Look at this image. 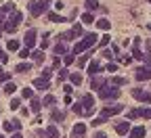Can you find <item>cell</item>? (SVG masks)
I'll return each instance as SVG.
<instances>
[{
  "instance_id": "cell-1",
  "label": "cell",
  "mask_w": 151,
  "mask_h": 138,
  "mask_svg": "<svg viewBox=\"0 0 151 138\" xmlns=\"http://www.w3.org/2000/svg\"><path fill=\"white\" fill-rule=\"evenodd\" d=\"M97 40H99L97 34H94V31H88V34H84V36H82V40H80V42H76V44H73V50H71V52H73V54H80V52L88 50V48H90L94 42H97Z\"/></svg>"
},
{
  "instance_id": "cell-2",
  "label": "cell",
  "mask_w": 151,
  "mask_h": 138,
  "mask_svg": "<svg viewBox=\"0 0 151 138\" xmlns=\"http://www.w3.org/2000/svg\"><path fill=\"white\" fill-rule=\"evenodd\" d=\"M120 94H122V92H120L118 86H103V88L99 90V96L105 98V101H113V98H118Z\"/></svg>"
},
{
  "instance_id": "cell-3",
  "label": "cell",
  "mask_w": 151,
  "mask_h": 138,
  "mask_svg": "<svg viewBox=\"0 0 151 138\" xmlns=\"http://www.w3.org/2000/svg\"><path fill=\"white\" fill-rule=\"evenodd\" d=\"M80 103H82L84 115H92V113H94V109H97V107H94V98H92V94H84Z\"/></svg>"
},
{
  "instance_id": "cell-4",
  "label": "cell",
  "mask_w": 151,
  "mask_h": 138,
  "mask_svg": "<svg viewBox=\"0 0 151 138\" xmlns=\"http://www.w3.org/2000/svg\"><path fill=\"white\" fill-rule=\"evenodd\" d=\"M46 11H48V6H46L44 0H40V2H29V15L32 17H40Z\"/></svg>"
},
{
  "instance_id": "cell-5",
  "label": "cell",
  "mask_w": 151,
  "mask_h": 138,
  "mask_svg": "<svg viewBox=\"0 0 151 138\" xmlns=\"http://www.w3.org/2000/svg\"><path fill=\"white\" fill-rule=\"evenodd\" d=\"M122 111H124V105H107V107H103V115H101V117L109 119V117L118 115V113H122Z\"/></svg>"
},
{
  "instance_id": "cell-6",
  "label": "cell",
  "mask_w": 151,
  "mask_h": 138,
  "mask_svg": "<svg viewBox=\"0 0 151 138\" xmlns=\"http://www.w3.org/2000/svg\"><path fill=\"white\" fill-rule=\"evenodd\" d=\"M132 96H134L137 101H141V103H151V92H147V90L134 88V90H132Z\"/></svg>"
},
{
  "instance_id": "cell-7",
  "label": "cell",
  "mask_w": 151,
  "mask_h": 138,
  "mask_svg": "<svg viewBox=\"0 0 151 138\" xmlns=\"http://www.w3.org/2000/svg\"><path fill=\"white\" fill-rule=\"evenodd\" d=\"M36 36H38V31H36L34 27L25 31V38H23V42H25V48H34V46H36Z\"/></svg>"
},
{
  "instance_id": "cell-8",
  "label": "cell",
  "mask_w": 151,
  "mask_h": 138,
  "mask_svg": "<svg viewBox=\"0 0 151 138\" xmlns=\"http://www.w3.org/2000/svg\"><path fill=\"white\" fill-rule=\"evenodd\" d=\"M134 73H137L134 77H137L139 82H147V80H151V69H149V67H139Z\"/></svg>"
},
{
  "instance_id": "cell-9",
  "label": "cell",
  "mask_w": 151,
  "mask_h": 138,
  "mask_svg": "<svg viewBox=\"0 0 151 138\" xmlns=\"http://www.w3.org/2000/svg\"><path fill=\"white\" fill-rule=\"evenodd\" d=\"M2 128H4V132H19V130H21V122H19V119H11V122H4L2 124Z\"/></svg>"
},
{
  "instance_id": "cell-10",
  "label": "cell",
  "mask_w": 151,
  "mask_h": 138,
  "mask_svg": "<svg viewBox=\"0 0 151 138\" xmlns=\"http://www.w3.org/2000/svg\"><path fill=\"white\" fill-rule=\"evenodd\" d=\"M86 136V124H76L71 128V138H84Z\"/></svg>"
},
{
  "instance_id": "cell-11",
  "label": "cell",
  "mask_w": 151,
  "mask_h": 138,
  "mask_svg": "<svg viewBox=\"0 0 151 138\" xmlns=\"http://www.w3.org/2000/svg\"><path fill=\"white\" fill-rule=\"evenodd\" d=\"M103 86H107V82L103 80V77H90V90H101Z\"/></svg>"
},
{
  "instance_id": "cell-12",
  "label": "cell",
  "mask_w": 151,
  "mask_h": 138,
  "mask_svg": "<svg viewBox=\"0 0 151 138\" xmlns=\"http://www.w3.org/2000/svg\"><path fill=\"white\" fill-rule=\"evenodd\" d=\"M130 130H132V126H130L128 122H120V124H116V132H118L120 136H124V134H130Z\"/></svg>"
},
{
  "instance_id": "cell-13",
  "label": "cell",
  "mask_w": 151,
  "mask_h": 138,
  "mask_svg": "<svg viewBox=\"0 0 151 138\" xmlns=\"http://www.w3.org/2000/svg\"><path fill=\"white\" fill-rule=\"evenodd\" d=\"M130 138H145V126H137L130 130Z\"/></svg>"
},
{
  "instance_id": "cell-14",
  "label": "cell",
  "mask_w": 151,
  "mask_h": 138,
  "mask_svg": "<svg viewBox=\"0 0 151 138\" xmlns=\"http://www.w3.org/2000/svg\"><path fill=\"white\" fill-rule=\"evenodd\" d=\"M97 71H101L99 61H90V63H88V75H90V77H94V75H97Z\"/></svg>"
},
{
  "instance_id": "cell-15",
  "label": "cell",
  "mask_w": 151,
  "mask_h": 138,
  "mask_svg": "<svg viewBox=\"0 0 151 138\" xmlns=\"http://www.w3.org/2000/svg\"><path fill=\"white\" fill-rule=\"evenodd\" d=\"M61 134H59V128H57L55 124H50L48 128H46V138H59Z\"/></svg>"
},
{
  "instance_id": "cell-16",
  "label": "cell",
  "mask_w": 151,
  "mask_h": 138,
  "mask_svg": "<svg viewBox=\"0 0 151 138\" xmlns=\"http://www.w3.org/2000/svg\"><path fill=\"white\" fill-rule=\"evenodd\" d=\"M34 86L36 88H40V90H48V80H44V77H36V80H34Z\"/></svg>"
},
{
  "instance_id": "cell-17",
  "label": "cell",
  "mask_w": 151,
  "mask_h": 138,
  "mask_svg": "<svg viewBox=\"0 0 151 138\" xmlns=\"http://www.w3.org/2000/svg\"><path fill=\"white\" fill-rule=\"evenodd\" d=\"M132 59H137V61H143V52H141V46H139V40L134 42V46H132Z\"/></svg>"
},
{
  "instance_id": "cell-18",
  "label": "cell",
  "mask_w": 151,
  "mask_h": 138,
  "mask_svg": "<svg viewBox=\"0 0 151 138\" xmlns=\"http://www.w3.org/2000/svg\"><path fill=\"white\" fill-rule=\"evenodd\" d=\"M48 19H50L52 23H65V21H67V19H65V17H61L59 13H48Z\"/></svg>"
},
{
  "instance_id": "cell-19",
  "label": "cell",
  "mask_w": 151,
  "mask_h": 138,
  "mask_svg": "<svg viewBox=\"0 0 151 138\" xmlns=\"http://www.w3.org/2000/svg\"><path fill=\"white\" fill-rule=\"evenodd\" d=\"M52 50H55V54H57V56L67 54V46H65V44H61V42H59V44H55V48H52Z\"/></svg>"
},
{
  "instance_id": "cell-20",
  "label": "cell",
  "mask_w": 151,
  "mask_h": 138,
  "mask_svg": "<svg viewBox=\"0 0 151 138\" xmlns=\"http://www.w3.org/2000/svg\"><path fill=\"white\" fill-rule=\"evenodd\" d=\"M126 84H128L126 77H118V75L111 77V86H118V88H120V86H126Z\"/></svg>"
},
{
  "instance_id": "cell-21",
  "label": "cell",
  "mask_w": 151,
  "mask_h": 138,
  "mask_svg": "<svg viewBox=\"0 0 151 138\" xmlns=\"http://www.w3.org/2000/svg\"><path fill=\"white\" fill-rule=\"evenodd\" d=\"M94 23H97V27H99V29H105V31H107V29L111 27L109 19H105V17H103V19H99V21H94Z\"/></svg>"
},
{
  "instance_id": "cell-22",
  "label": "cell",
  "mask_w": 151,
  "mask_h": 138,
  "mask_svg": "<svg viewBox=\"0 0 151 138\" xmlns=\"http://www.w3.org/2000/svg\"><path fill=\"white\" fill-rule=\"evenodd\" d=\"M40 109H42V101H40L38 96H34V98H32V111H34V113H38Z\"/></svg>"
},
{
  "instance_id": "cell-23",
  "label": "cell",
  "mask_w": 151,
  "mask_h": 138,
  "mask_svg": "<svg viewBox=\"0 0 151 138\" xmlns=\"http://www.w3.org/2000/svg\"><path fill=\"white\" fill-rule=\"evenodd\" d=\"M57 103V98L52 96V94H46L44 98H42V107H50V105H55Z\"/></svg>"
},
{
  "instance_id": "cell-24",
  "label": "cell",
  "mask_w": 151,
  "mask_h": 138,
  "mask_svg": "<svg viewBox=\"0 0 151 138\" xmlns=\"http://www.w3.org/2000/svg\"><path fill=\"white\" fill-rule=\"evenodd\" d=\"M32 59H34L36 63H42L44 61V50H34L32 52Z\"/></svg>"
},
{
  "instance_id": "cell-25",
  "label": "cell",
  "mask_w": 151,
  "mask_h": 138,
  "mask_svg": "<svg viewBox=\"0 0 151 138\" xmlns=\"http://www.w3.org/2000/svg\"><path fill=\"white\" fill-rule=\"evenodd\" d=\"M69 82L76 84V86H80V84H82V75H80V73H69Z\"/></svg>"
},
{
  "instance_id": "cell-26",
  "label": "cell",
  "mask_w": 151,
  "mask_h": 138,
  "mask_svg": "<svg viewBox=\"0 0 151 138\" xmlns=\"http://www.w3.org/2000/svg\"><path fill=\"white\" fill-rule=\"evenodd\" d=\"M29 69H32V65H29V63H19V65L15 67V71H17V73H25V71H29Z\"/></svg>"
},
{
  "instance_id": "cell-27",
  "label": "cell",
  "mask_w": 151,
  "mask_h": 138,
  "mask_svg": "<svg viewBox=\"0 0 151 138\" xmlns=\"http://www.w3.org/2000/svg\"><path fill=\"white\" fill-rule=\"evenodd\" d=\"M86 9H88V13L97 11L99 9V0H86Z\"/></svg>"
},
{
  "instance_id": "cell-28",
  "label": "cell",
  "mask_w": 151,
  "mask_h": 138,
  "mask_svg": "<svg viewBox=\"0 0 151 138\" xmlns=\"http://www.w3.org/2000/svg\"><path fill=\"white\" fill-rule=\"evenodd\" d=\"M4 31H9V34H15V31H17V23H13L11 19H9V21L4 23Z\"/></svg>"
},
{
  "instance_id": "cell-29",
  "label": "cell",
  "mask_w": 151,
  "mask_h": 138,
  "mask_svg": "<svg viewBox=\"0 0 151 138\" xmlns=\"http://www.w3.org/2000/svg\"><path fill=\"white\" fill-rule=\"evenodd\" d=\"M15 90H17V86H15L13 82H6V84H4V94H6V96H11Z\"/></svg>"
},
{
  "instance_id": "cell-30",
  "label": "cell",
  "mask_w": 151,
  "mask_h": 138,
  "mask_svg": "<svg viewBox=\"0 0 151 138\" xmlns=\"http://www.w3.org/2000/svg\"><path fill=\"white\" fill-rule=\"evenodd\" d=\"M0 11H2L4 15H11V13H15V4H13V2H6V4H4L2 9H0Z\"/></svg>"
},
{
  "instance_id": "cell-31",
  "label": "cell",
  "mask_w": 151,
  "mask_h": 138,
  "mask_svg": "<svg viewBox=\"0 0 151 138\" xmlns=\"http://www.w3.org/2000/svg\"><path fill=\"white\" fill-rule=\"evenodd\" d=\"M141 113H143V109H132V111H128V119H137V117H141Z\"/></svg>"
},
{
  "instance_id": "cell-32",
  "label": "cell",
  "mask_w": 151,
  "mask_h": 138,
  "mask_svg": "<svg viewBox=\"0 0 151 138\" xmlns=\"http://www.w3.org/2000/svg\"><path fill=\"white\" fill-rule=\"evenodd\" d=\"M82 23H94V15L92 13H84L82 15Z\"/></svg>"
},
{
  "instance_id": "cell-33",
  "label": "cell",
  "mask_w": 151,
  "mask_h": 138,
  "mask_svg": "<svg viewBox=\"0 0 151 138\" xmlns=\"http://www.w3.org/2000/svg\"><path fill=\"white\" fill-rule=\"evenodd\" d=\"M71 111H73V113H78V115H84L82 103H73V105H71Z\"/></svg>"
},
{
  "instance_id": "cell-34",
  "label": "cell",
  "mask_w": 151,
  "mask_h": 138,
  "mask_svg": "<svg viewBox=\"0 0 151 138\" xmlns=\"http://www.w3.org/2000/svg\"><path fill=\"white\" fill-rule=\"evenodd\" d=\"M6 48H9V50H21V48H19V40H9Z\"/></svg>"
},
{
  "instance_id": "cell-35",
  "label": "cell",
  "mask_w": 151,
  "mask_h": 138,
  "mask_svg": "<svg viewBox=\"0 0 151 138\" xmlns=\"http://www.w3.org/2000/svg\"><path fill=\"white\" fill-rule=\"evenodd\" d=\"M71 31L76 34V38H78V36H84V29H82V25H80V23H76V25L71 27Z\"/></svg>"
},
{
  "instance_id": "cell-36",
  "label": "cell",
  "mask_w": 151,
  "mask_h": 138,
  "mask_svg": "<svg viewBox=\"0 0 151 138\" xmlns=\"http://www.w3.org/2000/svg\"><path fill=\"white\" fill-rule=\"evenodd\" d=\"M73 56H76V54H73V52H71V54H69V52H67V54H63V56H61V59H63V63H65V65H71V63H73Z\"/></svg>"
},
{
  "instance_id": "cell-37",
  "label": "cell",
  "mask_w": 151,
  "mask_h": 138,
  "mask_svg": "<svg viewBox=\"0 0 151 138\" xmlns=\"http://www.w3.org/2000/svg\"><path fill=\"white\" fill-rule=\"evenodd\" d=\"M21 19H23V15H21V13H17V11H15V13H13V19H11V21L19 25V23H21Z\"/></svg>"
},
{
  "instance_id": "cell-38",
  "label": "cell",
  "mask_w": 151,
  "mask_h": 138,
  "mask_svg": "<svg viewBox=\"0 0 151 138\" xmlns=\"http://www.w3.org/2000/svg\"><path fill=\"white\" fill-rule=\"evenodd\" d=\"M63 117H65V115H63L61 111H52V122H63Z\"/></svg>"
},
{
  "instance_id": "cell-39",
  "label": "cell",
  "mask_w": 151,
  "mask_h": 138,
  "mask_svg": "<svg viewBox=\"0 0 151 138\" xmlns=\"http://www.w3.org/2000/svg\"><path fill=\"white\" fill-rule=\"evenodd\" d=\"M21 96H23V98H34V90L23 88V90H21Z\"/></svg>"
},
{
  "instance_id": "cell-40",
  "label": "cell",
  "mask_w": 151,
  "mask_h": 138,
  "mask_svg": "<svg viewBox=\"0 0 151 138\" xmlns=\"http://www.w3.org/2000/svg\"><path fill=\"white\" fill-rule=\"evenodd\" d=\"M19 107H21V101H19V98H13V101H11V107H9V109H13V111H17Z\"/></svg>"
},
{
  "instance_id": "cell-41",
  "label": "cell",
  "mask_w": 151,
  "mask_h": 138,
  "mask_svg": "<svg viewBox=\"0 0 151 138\" xmlns=\"http://www.w3.org/2000/svg\"><path fill=\"white\" fill-rule=\"evenodd\" d=\"M61 38H63V40H73V38H76V34L69 29V31H65V34H61Z\"/></svg>"
},
{
  "instance_id": "cell-42",
  "label": "cell",
  "mask_w": 151,
  "mask_h": 138,
  "mask_svg": "<svg viewBox=\"0 0 151 138\" xmlns=\"http://www.w3.org/2000/svg\"><path fill=\"white\" fill-rule=\"evenodd\" d=\"M88 56H90V54H88V52H86V54H84V56H80V59H78V65H80V67H84V65H86V63H88Z\"/></svg>"
},
{
  "instance_id": "cell-43",
  "label": "cell",
  "mask_w": 151,
  "mask_h": 138,
  "mask_svg": "<svg viewBox=\"0 0 151 138\" xmlns=\"http://www.w3.org/2000/svg\"><path fill=\"white\" fill-rule=\"evenodd\" d=\"M19 56H21V59H27V56H32L29 48H21V50H19Z\"/></svg>"
},
{
  "instance_id": "cell-44",
  "label": "cell",
  "mask_w": 151,
  "mask_h": 138,
  "mask_svg": "<svg viewBox=\"0 0 151 138\" xmlns=\"http://www.w3.org/2000/svg\"><path fill=\"white\" fill-rule=\"evenodd\" d=\"M109 40H111V38H109V34H107V36H103L101 40H99V46H107V44H109Z\"/></svg>"
},
{
  "instance_id": "cell-45",
  "label": "cell",
  "mask_w": 151,
  "mask_h": 138,
  "mask_svg": "<svg viewBox=\"0 0 151 138\" xmlns=\"http://www.w3.org/2000/svg\"><path fill=\"white\" fill-rule=\"evenodd\" d=\"M65 77H69V71H67V69H61V71H59V82H63Z\"/></svg>"
},
{
  "instance_id": "cell-46",
  "label": "cell",
  "mask_w": 151,
  "mask_h": 138,
  "mask_svg": "<svg viewBox=\"0 0 151 138\" xmlns=\"http://www.w3.org/2000/svg\"><path fill=\"white\" fill-rule=\"evenodd\" d=\"M0 63H9V54L2 52V48H0Z\"/></svg>"
},
{
  "instance_id": "cell-47",
  "label": "cell",
  "mask_w": 151,
  "mask_h": 138,
  "mask_svg": "<svg viewBox=\"0 0 151 138\" xmlns=\"http://www.w3.org/2000/svg\"><path fill=\"white\" fill-rule=\"evenodd\" d=\"M101 124H107L105 117H99V119H92V126H101Z\"/></svg>"
},
{
  "instance_id": "cell-48",
  "label": "cell",
  "mask_w": 151,
  "mask_h": 138,
  "mask_svg": "<svg viewBox=\"0 0 151 138\" xmlns=\"http://www.w3.org/2000/svg\"><path fill=\"white\" fill-rule=\"evenodd\" d=\"M130 61H132V56H128V54L126 56H120V63H124V65H128Z\"/></svg>"
},
{
  "instance_id": "cell-49",
  "label": "cell",
  "mask_w": 151,
  "mask_h": 138,
  "mask_svg": "<svg viewBox=\"0 0 151 138\" xmlns=\"http://www.w3.org/2000/svg\"><path fill=\"white\" fill-rule=\"evenodd\" d=\"M50 75H52V69H44V71H42V77H44V80H48Z\"/></svg>"
},
{
  "instance_id": "cell-50",
  "label": "cell",
  "mask_w": 151,
  "mask_h": 138,
  "mask_svg": "<svg viewBox=\"0 0 151 138\" xmlns=\"http://www.w3.org/2000/svg\"><path fill=\"white\" fill-rule=\"evenodd\" d=\"M141 117H147V119H149V117H151V107H149V109H143Z\"/></svg>"
},
{
  "instance_id": "cell-51",
  "label": "cell",
  "mask_w": 151,
  "mask_h": 138,
  "mask_svg": "<svg viewBox=\"0 0 151 138\" xmlns=\"http://www.w3.org/2000/svg\"><path fill=\"white\" fill-rule=\"evenodd\" d=\"M116 69H118V65H116V63H109V65H107V71H109V73H113Z\"/></svg>"
},
{
  "instance_id": "cell-52",
  "label": "cell",
  "mask_w": 151,
  "mask_h": 138,
  "mask_svg": "<svg viewBox=\"0 0 151 138\" xmlns=\"http://www.w3.org/2000/svg\"><path fill=\"white\" fill-rule=\"evenodd\" d=\"M55 9H57V11L63 9V2H61V0H57V2H55Z\"/></svg>"
},
{
  "instance_id": "cell-53",
  "label": "cell",
  "mask_w": 151,
  "mask_h": 138,
  "mask_svg": "<svg viewBox=\"0 0 151 138\" xmlns=\"http://www.w3.org/2000/svg\"><path fill=\"white\" fill-rule=\"evenodd\" d=\"M63 90H65V92H67V94H71V92H73V88H71V86H69V84H65V86H63Z\"/></svg>"
},
{
  "instance_id": "cell-54",
  "label": "cell",
  "mask_w": 151,
  "mask_h": 138,
  "mask_svg": "<svg viewBox=\"0 0 151 138\" xmlns=\"http://www.w3.org/2000/svg\"><path fill=\"white\" fill-rule=\"evenodd\" d=\"M103 56H107V59H113V56H111V50H103Z\"/></svg>"
},
{
  "instance_id": "cell-55",
  "label": "cell",
  "mask_w": 151,
  "mask_h": 138,
  "mask_svg": "<svg viewBox=\"0 0 151 138\" xmlns=\"http://www.w3.org/2000/svg\"><path fill=\"white\" fill-rule=\"evenodd\" d=\"M11 138H21V134H19V132H15V134H13Z\"/></svg>"
},
{
  "instance_id": "cell-56",
  "label": "cell",
  "mask_w": 151,
  "mask_h": 138,
  "mask_svg": "<svg viewBox=\"0 0 151 138\" xmlns=\"http://www.w3.org/2000/svg\"><path fill=\"white\" fill-rule=\"evenodd\" d=\"M94 138H107L105 134H97V136H94Z\"/></svg>"
},
{
  "instance_id": "cell-57",
  "label": "cell",
  "mask_w": 151,
  "mask_h": 138,
  "mask_svg": "<svg viewBox=\"0 0 151 138\" xmlns=\"http://www.w3.org/2000/svg\"><path fill=\"white\" fill-rule=\"evenodd\" d=\"M2 73H4V71H2V67H0V75H2Z\"/></svg>"
},
{
  "instance_id": "cell-58",
  "label": "cell",
  "mask_w": 151,
  "mask_h": 138,
  "mask_svg": "<svg viewBox=\"0 0 151 138\" xmlns=\"http://www.w3.org/2000/svg\"><path fill=\"white\" fill-rule=\"evenodd\" d=\"M0 138H2V134H0Z\"/></svg>"
},
{
  "instance_id": "cell-59",
  "label": "cell",
  "mask_w": 151,
  "mask_h": 138,
  "mask_svg": "<svg viewBox=\"0 0 151 138\" xmlns=\"http://www.w3.org/2000/svg\"><path fill=\"white\" fill-rule=\"evenodd\" d=\"M149 2H151V0H149Z\"/></svg>"
}]
</instances>
